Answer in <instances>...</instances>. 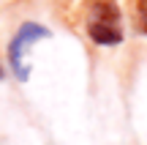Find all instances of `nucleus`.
Returning a JSON list of instances; mask_svg holds the SVG:
<instances>
[{
    "mask_svg": "<svg viewBox=\"0 0 147 145\" xmlns=\"http://www.w3.org/2000/svg\"><path fill=\"white\" fill-rule=\"evenodd\" d=\"M131 22L134 30L147 38V0H131Z\"/></svg>",
    "mask_w": 147,
    "mask_h": 145,
    "instance_id": "7ed1b4c3",
    "label": "nucleus"
},
{
    "mask_svg": "<svg viewBox=\"0 0 147 145\" xmlns=\"http://www.w3.org/2000/svg\"><path fill=\"white\" fill-rule=\"evenodd\" d=\"M52 38V30L41 22H22L19 27L14 30V36L8 38L5 44V60H8V71L14 74L16 82H27L33 74V63H30V52L36 44Z\"/></svg>",
    "mask_w": 147,
    "mask_h": 145,
    "instance_id": "f03ea898",
    "label": "nucleus"
},
{
    "mask_svg": "<svg viewBox=\"0 0 147 145\" xmlns=\"http://www.w3.org/2000/svg\"><path fill=\"white\" fill-rule=\"evenodd\" d=\"M82 30L93 47L115 49L125 41V16L117 0H87L82 11Z\"/></svg>",
    "mask_w": 147,
    "mask_h": 145,
    "instance_id": "f257e3e1",
    "label": "nucleus"
},
{
    "mask_svg": "<svg viewBox=\"0 0 147 145\" xmlns=\"http://www.w3.org/2000/svg\"><path fill=\"white\" fill-rule=\"evenodd\" d=\"M5 80V69H3V63H0V82Z\"/></svg>",
    "mask_w": 147,
    "mask_h": 145,
    "instance_id": "20e7f679",
    "label": "nucleus"
}]
</instances>
